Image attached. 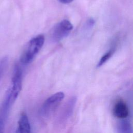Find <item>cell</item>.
<instances>
[{"label":"cell","instance_id":"obj_1","mask_svg":"<svg viewBox=\"0 0 133 133\" xmlns=\"http://www.w3.org/2000/svg\"><path fill=\"white\" fill-rule=\"evenodd\" d=\"M22 72L21 68L16 66L12 78L11 84L7 90L1 108V112L7 115L10 108L17 99L22 88Z\"/></svg>","mask_w":133,"mask_h":133},{"label":"cell","instance_id":"obj_2","mask_svg":"<svg viewBox=\"0 0 133 133\" xmlns=\"http://www.w3.org/2000/svg\"><path fill=\"white\" fill-rule=\"evenodd\" d=\"M45 42V37L40 34L32 38L20 57V62L23 64L30 63L40 51Z\"/></svg>","mask_w":133,"mask_h":133},{"label":"cell","instance_id":"obj_3","mask_svg":"<svg viewBox=\"0 0 133 133\" xmlns=\"http://www.w3.org/2000/svg\"><path fill=\"white\" fill-rule=\"evenodd\" d=\"M64 97L63 92L59 91L47 98L42 104L40 110V115L43 117L49 116L58 107Z\"/></svg>","mask_w":133,"mask_h":133},{"label":"cell","instance_id":"obj_4","mask_svg":"<svg viewBox=\"0 0 133 133\" xmlns=\"http://www.w3.org/2000/svg\"><path fill=\"white\" fill-rule=\"evenodd\" d=\"M73 25L68 20L64 19L58 23L52 31V37L56 42L60 41L69 35L73 29Z\"/></svg>","mask_w":133,"mask_h":133},{"label":"cell","instance_id":"obj_5","mask_svg":"<svg viewBox=\"0 0 133 133\" xmlns=\"http://www.w3.org/2000/svg\"><path fill=\"white\" fill-rule=\"evenodd\" d=\"M113 113L118 118L125 119L129 114V109L123 100H119L116 102L113 106Z\"/></svg>","mask_w":133,"mask_h":133},{"label":"cell","instance_id":"obj_6","mask_svg":"<svg viewBox=\"0 0 133 133\" xmlns=\"http://www.w3.org/2000/svg\"><path fill=\"white\" fill-rule=\"evenodd\" d=\"M76 102V98L72 97L66 102L59 117L60 122H64L72 115Z\"/></svg>","mask_w":133,"mask_h":133},{"label":"cell","instance_id":"obj_7","mask_svg":"<svg viewBox=\"0 0 133 133\" xmlns=\"http://www.w3.org/2000/svg\"><path fill=\"white\" fill-rule=\"evenodd\" d=\"M16 133H31V127L28 117L23 113L20 116Z\"/></svg>","mask_w":133,"mask_h":133},{"label":"cell","instance_id":"obj_8","mask_svg":"<svg viewBox=\"0 0 133 133\" xmlns=\"http://www.w3.org/2000/svg\"><path fill=\"white\" fill-rule=\"evenodd\" d=\"M117 130L118 133H133L132 127L130 123L127 120L124 119L118 122Z\"/></svg>","mask_w":133,"mask_h":133},{"label":"cell","instance_id":"obj_9","mask_svg":"<svg viewBox=\"0 0 133 133\" xmlns=\"http://www.w3.org/2000/svg\"><path fill=\"white\" fill-rule=\"evenodd\" d=\"M114 52V50L113 49H111L109 51H108L107 52H106L103 56H102V57L101 58V59H100L97 64V66L100 67L103 64H104L111 58V57L112 56Z\"/></svg>","mask_w":133,"mask_h":133},{"label":"cell","instance_id":"obj_10","mask_svg":"<svg viewBox=\"0 0 133 133\" xmlns=\"http://www.w3.org/2000/svg\"><path fill=\"white\" fill-rule=\"evenodd\" d=\"M6 116L0 113V133H4Z\"/></svg>","mask_w":133,"mask_h":133},{"label":"cell","instance_id":"obj_11","mask_svg":"<svg viewBox=\"0 0 133 133\" xmlns=\"http://www.w3.org/2000/svg\"><path fill=\"white\" fill-rule=\"evenodd\" d=\"M94 22H95V21L93 19H90L88 20L87 24V25L88 26H92L93 25V24H94Z\"/></svg>","mask_w":133,"mask_h":133},{"label":"cell","instance_id":"obj_12","mask_svg":"<svg viewBox=\"0 0 133 133\" xmlns=\"http://www.w3.org/2000/svg\"><path fill=\"white\" fill-rule=\"evenodd\" d=\"M60 3L63 4H69L71 3L73 0H58Z\"/></svg>","mask_w":133,"mask_h":133}]
</instances>
